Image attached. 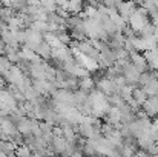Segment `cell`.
I'll return each instance as SVG.
<instances>
[{
    "label": "cell",
    "instance_id": "cell-1",
    "mask_svg": "<svg viewBox=\"0 0 158 157\" xmlns=\"http://www.w3.org/2000/svg\"><path fill=\"white\" fill-rule=\"evenodd\" d=\"M25 33H26L25 45H26L28 48L35 50V48H37V46H39L42 42H43V34H42V33H39V31H35V29H32V28L26 29Z\"/></svg>",
    "mask_w": 158,
    "mask_h": 157
},
{
    "label": "cell",
    "instance_id": "cell-2",
    "mask_svg": "<svg viewBox=\"0 0 158 157\" xmlns=\"http://www.w3.org/2000/svg\"><path fill=\"white\" fill-rule=\"evenodd\" d=\"M129 23H131V28L138 34L140 31H141V28L144 26V25H148L149 23V15H144V14H140V12H134L131 17H129V20H127Z\"/></svg>",
    "mask_w": 158,
    "mask_h": 157
},
{
    "label": "cell",
    "instance_id": "cell-3",
    "mask_svg": "<svg viewBox=\"0 0 158 157\" xmlns=\"http://www.w3.org/2000/svg\"><path fill=\"white\" fill-rule=\"evenodd\" d=\"M135 9H137V3H135V0H123V2L117 6L118 14H120L126 22H127L129 17L135 12Z\"/></svg>",
    "mask_w": 158,
    "mask_h": 157
},
{
    "label": "cell",
    "instance_id": "cell-4",
    "mask_svg": "<svg viewBox=\"0 0 158 157\" xmlns=\"http://www.w3.org/2000/svg\"><path fill=\"white\" fill-rule=\"evenodd\" d=\"M140 71L137 69V66L131 62H127L124 66H123V77L126 79L127 83H134V82H138V77H140Z\"/></svg>",
    "mask_w": 158,
    "mask_h": 157
},
{
    "label": "cell",
    "instance_id": "cell-5",
    "mask_svg": "<svg viewBox=\"0 0 158 157\" xmlns=\"http://www.w3.org/2000/svg\"><path fill=\"white\" fill-rule=\"evenodd\" d=\"M141 106H143V109L146 111V114L149 117L158 116V96H149Z\"/></svg>",
    "mask_w": 158,
    "mask_h": 157
},
{
    "label": "cell",
    "instance_id": "cell-6",
    "mask_svg": "<svg viewBox=\"0 0 158 157\" xmlns=\"http://www.w3.org/2000/svg\"><path fill=\"white\" fill-rule=\"evenodd\" d=\"M54 100L57 102H64V103L74 105V93L68 88H60L57 91H54Z\"/></svg>",
    "mask_w": 158,
    "mask_h": 157
},
{
    "label": "cell",
    "instance_id": "cell-7",
    "mask_svg": "<svg viewBox=\"0 0 158 157\" xmlns=\"http://www.w3.org/2000/svg\"><path fill=\"white\" fill-rule=\"evenodd\" d=\"M129 57H131L132 63L137 66V69H138L140 72H143V71H148V69H149V65H148V62H146L144 55H141L140 52H134V54H131Z\"/></svg>",
    "mask_w": 158,
    "mask_h": 157
},
{
    "label": "cell",
    "instance_id": "cell-8",
    "mask_svg": "<svg viewBox=\"0 0 158 157\" xmlns=\"http://www.w3.org/2000/svg\"><path fill=\"white\" fill-rule=\"evenodd\" d=\"M52 146L54 150H55V153H63L64 154V151L68 150V145H69V142L63 137V134L61 136H57V134H52Z\"/></svg>",
    "mask_w": 158,
    "mask_h": 157
},
{
    "label": "cell",
    "instance_id": "cell-9",
    "mask_svg": "<svg viewBox=\"0 0 158 157\" xmlns=\"http://www.w3.org/2000/svg\"><path fill=\"white\" fill-rule=\"evenodd\" d=\"M69 14H78L83 9V0H66V3L61 6Z\"/></svg>",
    "mask_w": 158,
    "mask_h": 157
},
{
    "label": "cell",
    "instance_id": "cell-10",
    "mask_svg": "<svg viewBox=\"0 0 158 157\" xmlns=\"http://www.w3.org/2000/svg\"><path fill=\"white\" fill-rule=\"evenodd\" d=\"M0 129L5 133V134H8V136H14L15 133H17V129H15V126H14V123H12V120H9V119H0Z\"/></svg>",
    "mask_w": 158,
    "mask_h": 157
},
{
    "label": "cell",
    "instance_id": "cell-11",
    "mask_svg": "<svg viewBox=\"0 0 158 157\" xmlns=\"http://www.w3.org/2000/svg\"><path fill=\"white\" fill-rule=\"evenodd\" d=\"M143 88V91L148 94V96H158V80L157 77L154 76L146 85H143L141 86Z\"/></svg>",
    "mask_w": 158,
    "mask_h": 157
},
{
    "label": "cell",
    "instance_id": "cell-12",
    "mask_svg": "<svg viewBox=\"0 0 158 157\" xmlns=\"http://www.w3.org/2000/svg\"><path fill=\"white\" fill-rule=\"evenodd\" d=\"M95 83H97V88H98L103 94L109 96V94L112 93V80H110V79H107V77H102V79H100V80H97Z\"/></svg>",
    "mask_w": 158,
    "mask_h": 157
},
{
    "label": "cell",
    "instance_id": "cell-13",
    "mask_svg": "<svg viewBox=\"0 0 158 157\" xmlns=\"http://www.w3.org/2000/svg\"><path fill=\"white\" fill-rule=\"evenodd\" d=\"M0 102L6 105H11V106H17V100L14 99V96L11 94L9 89H3L0 88Z\"/></svg>",
    "mask_w": 158,
    "mask_h": 157
},
{
    "label": "cell",
    "instance_id": "cell-14",
    "mask_svg": "<svg viewBox=\"0 0 158 157\" xmlns=\"http://www.w3.org/2000/svg\"><path fill=\"white\" fill-rule=\"evenodd\" d=\"M51 50H52V48H51V45H49L48 42H45V40H43V42H42V43H40L34 51L37 52L40 57H43V59H49V57H51Z\"/></svg>",
    "mask_w": 158,
    "mask_h": 157
},
{
    "label": "cell",
    "instance_id": "cell-15",
    "mask_svg": "<svg viewBox=\"0 0 158 157\" xmlns=\"http://www.w3.org/2000/svg\"><path fill=\"white\" fill-rule=\"evenodd\" d=\"M132 99L141 106V105L144 103V100L148 99V94L143 91V88H134V91H132Z\"/></svg>",
    "mask_w": 158,
    "mask_h": 157
},
{
    "label": "cell",
    "instance_id": "cell-16",
    "mask_svg": "<svg viewBox=\"0 0 158 157\" xmlns=\"http://www.w3.org/2000/svg\"><path fill=\"white\" fill-rule=\"evenodd\" d=\"M94 79H91V76H86V77H81V82L78 83V86L81 88V89H85V91H91L92 88H94Z\"/></svg>",
    "mask_w": 158,
    "mask_h": 157
},
{
    "label": "cell",
    "instance_id": "cell-17",
    "mask_svg": "<svg viewBox=\"0 0 158 157\" xmlns=\"http://www.w3.org/2000/svg\"><path fill=\"white\" fill-rule=\"evenodd\" d=\"M88 100V91H85V89H78V91H75L74 93V102L75 103H83V102H86Z\"/></svg>",
    "mask_w": 158,
    "mask_h": 157
},
{
    "label": "cell",
    "instance_id": "cell-18",
    "mask_svg": "<svg viewBox=\"0 0 158 157\" xmlns=\"http://www.w3.org/2000/svg\"><path fill=\"white\" fill-rule=\"evenodd\" d=\"M12 6H5V8H2L0 9V19L3 20V22H8L12 15H14V12H12Z\"/></svg>",
    "mask_w": 158,
    "mask_h": 157
},
{
    "label": "cell",
    "instance_id": "cell-19",
    "mask_svg": "<svg viewBox=\"0 0 158 157\" xmlns=\"http://www.w3.org/2000/svg\"><path fill=\"white\" fill-rule=\"evenodd\" d=\"M14 154H17V156H29L31 154V150L26 148V146H20V148H17L14 151Z\"/></svg>",
    "mask_w": 158,
    "mask_h": 157
},
{
    "label": "cell",
    "instance_id": "cell-20",
    "mask_svg": "<svg viewBox=\"0 0 158 157\" xmlns=\"http://www.w3.org/2000/svg\"><path fill=\"white\" fill-rule=\"evenodd\" d=\"M121 2H123V0H103V5H105V6H107V8H110V6L117 8Z\"/></svg>",
    "mask_w": 158,
    "mask_h": 157
},
{
    "label": "cell",
    "instance_id": "cell-21",
    "mask_svg": "<svg viewBox=\"0 0 158 157\" xmlns=\"http://www.w3.org/2000/svg\"><path fill=\"white\" fill-rule=\"evenodd\" d=\"M0 54H5V42L0 39Z\"/></svg>",
    "mask_w": 158,
    "mask_h": 157
},
{
    "label": "cell",
    "instance_id": "cell-22",
    "mask_svg": "<svg viewBox=\"0 0 158 157\" xmlns=\"http://www.w3.org/2000/svg\"><path fill=\"white\" fill-rule=\"evenodd\" d=\"M55 3H57V6H63L64 3H66V0H54Z\"/></svg>",
    "mask_w": 158,
    "mask_h": 157
},
{
    "label": "cell",
    "instance_id": "cell-23",
    "mask_svg": "<svg viewBox=\"0 0 158 157\" xmlns=\"http://www.w3.org/2000/svg\"><path fill=\"white\" fill-rule=\"evenodd\" d=\"M152 36H154V39L158 42V28H155V31H154V34H152Z\"/></svg>",
    "mask_w": 158,
    "mask_h": 157
},
{
    "label": "cell",
    "instance_id": "cell-24",
    "mask_svg": "<svg viewBox=\"0 0 158 157\" xmlns=\"http://www.w3.org/2000/svg\"><path fill=\"white\" fill-rule=\"evenodd\" d=\"M3 83H5V80H3V79H2V76H0V88L3 86Z\"/></svg>",
    "mask_w": 158,
    "mask_h": 157
},
{
    "label": "cell",
    "instance_id": "cell-25",
    "mask_svg": "<svg viewBox=\"0 0 158 157\" xmlns=\"http://www.w3.org/2000/svg\"><path fill=\"white\" fill-rule=\"evenodd\" d=\"M154 3H155V5H157V6H158V0H154Z\"/></svg>",
    "mask_w": 158,
    "mask_h": 157
},
{
    "label": "cell",
    "instance_id": "cell-26",
    "mask_svg": "<svg viewBox=\"0 0 158 157\" xmlns=\"http://www.w3.org/2000/svg\"><path fill=\"white\" fill-rule=\"evenodd\" d=\"M0 119H2V116H0Z\"/></svg>",
    "mask_w": 158,
    "mask_h": 157
}]
</instances>
